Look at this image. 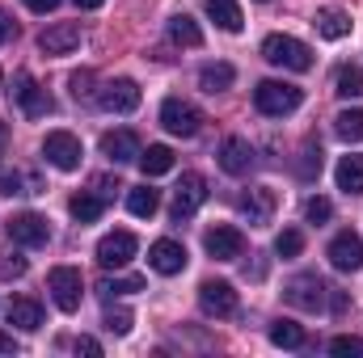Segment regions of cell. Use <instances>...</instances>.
Here are the masks:
<instances>
[{
    "label": "cell",
    "mask_w": 363,
    "mask_h": 358,
    "mask_svg": "<svg viewBox=\"0 0 363 358\" xmlns=\"http://www.w3.org/2000/svg\"><path fill=\"white\" fill-rule=\"evenodd\" d=\"M262 59L274 64V68H287V72H308L313 68V51L291 34H271L262 42Z\"/></svg>",
    "instance_id": "obj_1"
},
{
    "label": "cell",
    "mask_w": 363,
    "mask_h": 358,
    "mask_svg": "<svg viewBox=\"0 0 363 358\" xmlns=\"http://www.w3.org/2000/svg\"><path fill=\"white\" fill-rule=\"evenodd\" d=\"M300 101H304V93L296 89V85H287V81H262V85L254 89V105H258V114H267V118H283V114L300 110Z\"/></svg>",
    "instance_id": "obj_2"
},
{
    "label": "cell",
    "mask_w": 363,
    "mask_h": 358,
    "mask_svg": "<svg viewBox=\"0 0 363 358\" xmlns=\"http://www.w3.org/2000/svg\"><path fill=\"white\" fill-rule=\"evenodd\" d=\"M283 299H287L291 308H300V312H321L325 299H330V287H325L321 274H296V278H287Z\"/></svg>",
    "instance_id": "obj_3"
},
{
    "label": "cell",
    "mask_w": 363,
    "mask_h": 358,
    "mask_svg": "<svg viewBox=\"0 0 363 358\" xmlns=\"http://www.w3.org/2000/svg\"><path fill=\"white\" fill-rule=\"evenodd\" d=\"M161 127H165L169 135L190 139V135H199V127H203V114H199V105H194V101L165 97V105H161Z\"/></svg>",
    "instance_id": "obj_4"
},
{
    "label": "cell",
    "mask_w": 363,
    "mask_h": 358,
    "mask_svg": "<svg viewBox=\"0 0 363 358\" xmlns=\"http://www.w3.org/2000/svg\"><path fill=\"white\" fill-rule=\"evenodd\" d=\"M4 232H9V241H13V245H21V249H43V245L51 241V228H47V219H43V215H34V211L9 215Z\"/></svg>",
    "instance_id": "obj_5"
},
{
    "label": "cell",
    "mask_w": 363,
    "mask_h": 358,
    "mask_svg": "<svg viewBox=\"0 0 363 358\" xmlns=\"http://www.w3.org/2000/svg\"><path fill=\"white\" fill-rule=\"evenodd\" d=\"M47 287H51V299H55V308H60V312H77V308H81V291H85L81 270L55 266L51 274H47Z\"/></svg>",
    "instance_id": "obj_6"
},
{
    "label": "cell",
    "mask_w": 363,
    "mask_h": 358,
    "mask_svg": "<svg viewBox=\"0 0 363 358\" xmlns=\"http://www.w3.org/2000/svg\"><path fill=\"white\" fill-rule=\"evenodd\" d=\"M43 156H47V165H55V169H64V173H72V169H81V139L72 135V131H51L47 139H43Z\"/></svg>",
    "instance_id": "obj_7"
},
{
    "label": "cell",
    "mask_w": 363,
    "mask_h": 358,
    "mask_svg": "<svg viewBox=\"0 0 363 358\" xmlns=\"http://www.w3.org/2000/svg\"><path fill=\"white\" fill-rule=\"evenodd\" d=\"M203 202H207V178H203V173H182L178 190H174V207H169V215L182 224V219H190Z\"/></svg>",
    "instance_id": "obj_8"
},
{
    "label": "cell",
    "mask_w": 363,
    "mask_h": 358,
    "mask_svg": "<svg viewBox=\"0 0 363 358\" xmlns=\"http://www.w3.org/2000/svg\"><path fill=\"white\" fill-rule=\"evenodd\" d=\"M199 308H203L207 316H216V321L233 316V312H237V291H233V282H224V278H207V282L199 287Z\"/></svg>",
    "instance_id": "obj_9"
},
{
    "label": "cell",
    "mask_w": 363,
    "mask_h": 358,
    "mask_svg": "<svg viewBox=\"0 0 363 358\" xmlns=\"http://www.w3.org/2000/svg\"><path fill=\"white\" fill-rule=\"evenodd\" d=\"M135 249H140V241H135L131 232H110V236L97 241V266L101 270H123L135 258Z\"/></svg>",
    "instance_id": "obj_10"
},
{
    "label": "cell",
    "mask_w": 363,
    "mask_h": 358,
    "mask_svg": "<svg viewBox=\"0 0 363 358\" xmlns=\"http://www.w3.org/2000/svg\"><path fill=\"white\" fill-rule=\"evenodd\" d=\"M203 245H207V253H211L216 262H237V258L245 253V236H241V228H233V224H216V228H207Z\"/></svg>",
    "instance_id": "obj_11"
},
{
    "label": "cell",
    "mask_w": 363,
    "mask_h": 358,
    "mask_svg": "<svg viewBox=\"0 0 363 358\" xmlns=\"http://www.w3.org/2000/svg\"><path fill=\"white\" fill-rule=\"evenodd\" d=\"M13 101H17V110H21L26 118L51 114V97H47V89H38V81H34L30 72H17V81H13Z\"/></svg>",
    "instance_id": "obj_12"
},
{
    "label": "cell",
    "mask_w": 363,
    "mask_h": 358,
    "mask_svg": "<svg viewBox=\"0 0 363 358\" xmlns=\"http://www.w3.org/2000/svg\"><path fill=\"white\" fill-rule=\"evenodd\" d=\"M237 207H241V215H245L254 228H262V224H271L274 207H279V194H274L271 185H254V190H241Z\"/></svg>",
    "instance_id": "obj_13"
},
{
    "label": "cell",
    "mask_w": 363,
    "mask_h": 358,
    "mask_svg": "<svg viewBox=\"0 0 363 358\" xmlns=\"http://www.w3.org/2000/svg\"><path fill=\"white\" fill-rule=\"evenodd\" d=\"M330 266L342 270V274H355V270H363V236L359 232H338L334 241H330Z\"/></svg>",
    "instance_id": "obj_14"
},
{
    "label": "cell",
    "mask_w": 363,
    "mask_h": 358,
    "mask_svg": "<svg viewBox=\"0 0 363 358\" xmlns=\"http://www.w3.org/2000/svg\"><path fill=\"white\" fill-rule=\"evenodd\" d=\"M81 47V25L77 21H55L38 34V51L43 55H72Z\"/></svg>",
    "instance_id": "obj_15"
},
{
    "label": "cell",
    "mask_w": 363,
    "mask_h": 358,
    "mask_svg": "<svg viewBox=\"0 0 363 358\" xmlns=\"http://www.w3.org/2000/svg\"><path fill=\"white\" fill-rule=\"evenodd\" d=\"M220 169H224L228 178H245V173L254 169V148H250V139L228 135V139L220 144Z\"/></svg>",
    "instance_id": "obj_16"
},
{
    "label": "cell",
    "mask_w": 363,
    "mask_h": 358,
    "mask_svg": "<svg viewBox=\"0 0 363 358\" xmlns=\"http://www.w3.org/2000/svg\"><path fill=\"white\" fill-rule=\"evenodd\" d=\"M97 101H101L110 114H131V110L140 105V85H135V81H127V76H118V81L101 85Z\"/></svg>",
    "instance_id": "obj_17"
},
{
    "label": "cell",
    "mask_w": 363,
    "mask_h": 358,
    "mask_svg": "<svg viewBox=\"0 0 363 358\" xmlns=\"http://www.w3.org/2000/svg\"><path fill=\"white\" fill-rule=\"evenodd\" d=\"M140 139H135V131H106L101 135V156L110 161V165H127V161H140Z\"/></svg>",
    "instance_id": "obj_18"
},
{
    "label": "cell",
    "mask_w": 363,
    "mask_h": 358,
    "mask_svg": "<svg viewBox=\"0 0 363 358\" xmlns=\"http://www.w3.org/2000/svg\"><path fill=\"white\" fill-rule=\"evenodd\" d=\"M148 266L157 270V274H182L186 270V249H182L178 241H157L152 249H148Z\"/></svg>",
    "instance_id": "obj_19"
},
{
    "label": "cell",
    "mask_w": 363,
    "mask_h": 358,
    "mask_svg": "<svg viewBox=\"0 0 363 358\" xmlns=\"http://www.w3.org/2000/svg\"><path fill=\"white\" fill-rule=\"evenodd\" d=\"M9 325H17V329H26V333L43 329V304H38V299H13V304H9Z\"/></svg>",
    "instance_id": "obj_20"
},
{
    "label": "cell",
    "mask_w": 363,
    "mask_h": 358,
    "mask_svg": "<svg viewBox=\"0 0 363 358\" xmlns=\"http://www.w3.org/2000/svg\"><path fill=\"white\" fill-rule=\"evenodd\" d=\"M207 4V17L224 30V34H241V8H237V0H203Z\"/></svg>",
    "instance_id": "obj_21"
},
{
    "label": "cell",
    "mask_w": 363,
    "mask_h": 358,
    "mask_svg": "<svg viewBox=\"0 0 363 358\" xmlns=\"http://www.w3.org/2000/svg\"><path fill=\"white\" fill-rule=\"evenodd\" d=\"M313 25H317V34H321V38H330V42H338V38H347V34H351V17H347L342 8H321Z\"/></svg>",
    "instance_id": "obj_22"
},
{
    "label": "cell",
    "mask_w": 363,
    "mask_h": 358,
    "mask_svg": "<svg viewBox=\"0 0 363 358\" xmlns=\"http://www.w3.org/2000/svg\"><path fill=\"white\" fill-rule=\"evenodd\" d=\"M68 211H72L77 224H97L101 211H106V198H101V194H89V190H81V194H72Z\"/></svg>",
    "instance_id": "obj_23"
},
{
    "label": "cell",
    "mask_w": 363,
    "mask_h": 358,
    "mask_svg": "<svg viewBox=\"0 0 363 358\" xmlns=\"http://www.w3.org/2000/svg\"><path fill=\"white\" fill-rule=\"evenodd\" d=\"M157 207H161V194H157L152 185H135V190H127V211H131L135 219H152Z\"/></svg>",
    "instance_id": "obj_24"
},
{
    "label": "cell",
    "mask_w": 363,
    "mask_h": 358,
    "mask_svg": "<svg viewBox=\"0 0 363 358\" xmlns=\"http://www.w3.org/2000/svg\"><path fill=\"white\" fill-rule=\"evenodd\" d=\"M334 178H338V190H342V194H363V156H355V152L342 156Z\"/></svg>",
    "instance_id": "obj_25"
},
{
    "label": "cell",
    "mask_w": 363,
    "mask_h": 358,
    "mask_svg": "<svg viewBox=\"0 0 363 358\" xmlns=\"http://www.w3.org/2000/svg\"><path fill=\"white\" fill-rule=\"evenodd\" d=\"M140 169H144L148 178L169 173V169H174V148H165V144H148V152H140Z\"/></svg>",
    "instance_id": "obj_26"
},
{
    "label": "cell",
    "mask_w": 363,
    "mask_h": 358,
    "mask_svg": "<svg viewBox=\"0 0 363 358\" xmlns=\"http://www.w3.org/2000/svg\"><path fill=\"white\" fill-rule=\"evenodd\" d=\"M233 81H237L233 64H207V68L199 72V89H203V93H224Z\"/></svg>",
    "instance_id": "obj_27"
},
{
    "label": "cell",
    "mask_w": 363,
    "mask_h": 358,
    "mask_svg": "<svg viewBox=\"0 0 363 358\" xmlns=\"http://www.w3.org/2000/svg\"><path fill=\"white\" fill-rule=\"evenodd\" d=\"M334 135L342 144H363V110H342L334 118Z\"/></svg>",
    "instance_id": "obj_28"
},
{
    "label": "cell",
    "mask_w": 363,
    "mask_h": 358,
    "mask_svg": "<svg viewBox=\"0 0 363 358\" xmlns=\"http://www.w3.org/2000/svg\"><path fill=\"white\" fill-rule=\"evenodd\" d=\"M271 342L283 346V350H300V346H304V329H300L296 321H283V316H279L271 325Z\"/></svg>",
    "instance_id": "obj_29"
},
{
    "label": "cell",
    "mask_w": 363,
    "mask_h": 358,
    "mask_svg": "<svg viewBox=\"0 0 363 358\" xmlns=\"http://www.w3.org/2000/svg\"><path fill=\"white\" fill-rule=\"evenodd\" d=\"M334 93H338V97H363V68L342 64L338 76H334Z\"/></svg>",
    "instance_id": "obj_30"
},
{
    "label": "cell",
    "mask_w": 363,
    "mask_h": 358,
    "mask_svg": "<svg viewBox=\"0 0 363 358\" xmlns=\"http://www.w3.org/2000/svg\"><path fill=\"white\" fill-rule=\"evenodd\" d=\"M169 38H174L178 47H203V30H199L186 13H178V17L169 21Z\"/></svg>",
    "instance_id": "obj_31"
},
{
    "label": "cell",
    "mask_w": 363,
    "mask_h": 358,
    "mask_svg": "<svg viewBox=\"0 0 363 358\" xmlns=\"http://www.w3.org/2000/svg\"><path fill=\"white\" fill-rule=\"evenodd\" d=\"M97 291H101L106 299H110V295H135V291H144V278H140V274H127V278H101Z\"/></svg>",
    "instance_id": "obj_32"
},
{
    "label": "cell",
    "mask_w": 363,
    "mask_h": 358,
    "mask_svg": "<svg viewBox=\"0 0 363 358\" xmlns=\"http://www.w3.org/2000/svg\"><path fill=\"white\" fill-rule=\"evenodd\" d=\"M296 173H300L304 181H313L317 173H321V144H313V139L304 144V152H300V165H296Z\"/></svg>",
    "instance_id": "obj_33"
},
{
    "label": "cell",
    "mask_w": 363,
    "mask_h": 358,
    "mask_svg": "<svg viewBox=\"0 0 363 358\" xmlns=\"http://www.w3.org/2000/svg\"><path fill=\"white\" fill-rule=\"evenodd\" d=\"M300 249H304V236H300L296 228H283V232L274 236V253H279V258H300Z\"/></svg>",
    "instance_id": "obj_34"
},
{
    "label": "cell",
    "mask_w": 363,
    "mask_h": 358,
    "mask_svg": "<svg viewBox=\"0 0 363 358\" xmlns=\"http://www.w3.org/2000/svg\"><path fill=\"white\" fill-rule=\"evenodd\" d=\"M330 215H334V202H330V198H321V194H317V198H308V202H304V219H308V224H317V228H321Z\"/></svg>",
    "instance_id": "obj_35"
},
{
    "label": "cell",
    "mask_w": 363,
    "mask_h": 358,
    "mask_svg": "<svg viewBox=\"0 0 363 358\" xmlns=\"http://www.w3.org/2000/svg\"><path fill=\"white\" fill-rule=\"evenodd\" d=\"M101 325H106V333H118V337H123V333H131V312H127V308H110V312L101 316Z\"/></svg>",
    "instance_id": "obj_36"
},
{
    "label": "cell",
    "mask_w": 363,
    "mask_h": 358,
    "mask_svg": "<svg viewBox=\"0 0 363 358\" xmlns=\"http://www.w3.org/2000/svg\"><path fill=\"white\" fill-rule=\"evenodd\" d=\"M330 354H338V358L363 354V337H334V342H330Z\"/></svg>",
    "instance_id": "obj_37"
},
{
    "label": "cell",
    "mask_w": 363,
    "mask_h": 358,
    "mask_svg": "<svg viewBox=\"0 0 363 358\" xmlns=\"http://www.w3.org/2000/svg\"><path fill=\"white\" fill-rule=\"evenodd\" d=\"M26 274V258L17 253H0V278H21Z\"/></svg>",
    "instance_id": "obj_38"
},
{
    "label": "cell",
    "mask_w": 363,
    "mask_h": 358,
    "mask_svg": "<svg viewBox=\"0 0 363 358\" xmlns=\"http://www.w3.org/2000/svg\"><path fill=\"white\" fill-rule=\"evenodd\" d=\"M68 85H72V97H77V101H81V97H93V72H72V76H68Z\"/></svg>",
    "instance_id": "obj_39"
},
{
    "label": "cell",
    "mask_w": 363,
    "mask_h": 358,
    "mask_svg": "<svg viewBox=\"0 0 363 358\" xmlns=\"http://www.w3.org/2000/svg\"><path fill=\"white\" fill-rule=\"evenodd\" d=\"M21 185H26L21 173H0V194H9V198H13V194H26Z\"/></svg>",
    "instance_id": "obj_40"
},
{
    "label": "cell",
    "mask_w": 363,
    "mask_h": 358,
    "mask_svg": "<svg viewBox=\"0 0 363 358\" xmlns=\"http://www.w3.org/2000/svg\"><path fill=\"white\" fill-rule=\"evenodd\" d=\"M72 350H77V354H101V346H97V342H93V337H77V342H72Z\"/></svg>",
    "instance_id": "obj_41"
},
{
    "label": "cell",
    "mask_w": 363,
    "mask_h": 358,
    "mask_svg": "<svg viewBox=\"0 0 363 358\" xmlns=\"http://www.w3.org/2000/svg\"><path fill=\"white\" fill-rule=\"evenodd\" d=\"M13 38H17V25H13V17H4V13H0V47H4V42H13Z\"/></svg>",
    "instance_id": "obj_42"
},
{
    "label": "cell",
    "mask_w": 363,
    "mask_h": 358,
    "mask_svg": "<svg viewBox=\"0 0 363 358\" xmlns=\"http://www.w3.org/2000/svg\"><path fill=\"white\" fill-rule=\"evenodd\" d=\"M30 13H51V8H60V0H21Z\"/></svg>",
    "instance_id": "obj_43"
},
{
    "label": "cell",
    "mask_w": 363,
    "mask_h": 358,
    "mask_svg": "<svg viewBox=\"0 0 363 358\" xmlns=\"http://www.w3.org/2000/svg\"><path fill=\"white\" fill-rule=\"evenodd\" d=\"M0 354H17V342H13V333H0Z\"/></svg>",
    "instance_id": "obj_44"
},
{
    "label": "cell",
    "mask_w": 363,
    "mask_h": 358,
    "mask_svg": "<svg viewBox=\"0 0 363 358\" xmlns=\"http://www.w3.org/2000/svg\"><path fill=\"white\" fill-rule=\"evenodd\" d=\"M4 148H9V122L0 118V156H4Z\"/></svg>",
    "instance_id": "obj_45"
},
{
    "label": "cell",
    "mask_w": 363,
    "mask_h": 358,
    "mask_svg": "<svg viewBox=\"0 0 363 358\" xmlns=\"http://www.w3.org/2000/svg\"><path fill=\"white\" fill-rule=\"evenodd\" d=\"M106 0H77V8H101Z\"/></svg>",
    "instance_id": "obj_46"
},
{
    "label": "cell",
    "mask_w": 363,
    "mask_h": 358,
    "mask_svg": "<svg viewBox=\"0 0 363 358\" xmlns=\"http://www.w3.org/2000/svg\"><path fill=\"white\" fill-rule=\"evenodd\" d=\"M0 81H4V72H0Z\"/></svg>",
    "instance_id": "obj_47"
}]
</instances>
